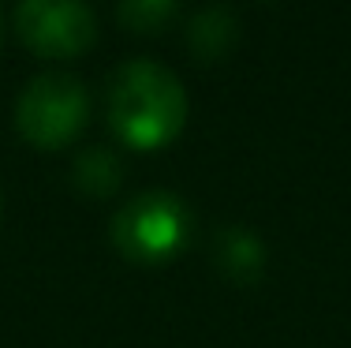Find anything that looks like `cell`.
<instances>
[{"instance_id":"cell-3","label":"cell","mask_w":351,"mask_h":348,"mask_svg":"<svg viewBox=\"0 0 351 348\" xmlns=\"http://www.w3.org/2000/svg\"><path fill=\"white\" fill-rule=\"evenodd\" d=\"M90 120V94L68 71H41L15 102V131L38 150H64Z\"/></svg>"},{"instance_id":"cell-1","label":"cell","mask_w":351,"mask_h":348,"mask_svg":"<svg viewBox=\"0 0 351 348\" xmlns=\"http://www.w3.org/2000/svg\"><path fill=\"white\" fill-rule=\"evenodd\" d=\"M108 124L131 150H161L187 124V90L157 60H128L108 86Z\"/></svg>"},{"instance_id":"cell-8","label":"cell","mask_w":351,"mask_h":348,"mask_svg":"<svg viewBox=\"0 0 351 348\" xmlns=\"http://www.w3.org/2000/svg\"><path fill=\"white\" fill-rule=\"evenodd\" d=\"M180 0H116V15L131 34H161L172 27Z\"/></svg>"},{"instance_id":"cell-2","label":"cell","mask_w":351,"mask_h":348,"mask_svg":"<svg viewBox=\"0 0 351 348\" xmlns=\"http://www.w3.org/2000/svg\"><path fill=\"white\" fill-rule=\"evenodd\" d=\"M112 247L128 262H142V266H157L169 262L187 247L191 240V210L180 195L154 187L116 210L112 218Z\"/></svg>"},{"instance_id":"cell-5","label":"cell","mask_w":351,"mask_h":348,"mask_svg":"<svg viewBox=\"0 0 351 348\" xmlns=\"http://www.w3.org/2000/svg\"><path fill=\"white\" fill-rule=\"evenodd\" d=\"M213 262L232 285H254L265 270V244L243 225H228L213 240Z\"/></svg>"},{"instance_id":"cell-4","label":"cell","mask_w":351,"mask_h":348,"mask_svg":"<svg viewBox=\"0 0 351 348\" xmlns=\"http://www.w3.org/2000/svg\"><path fill=\"white\" fill-rule=\"evenodd\" d=\"M15 34L41 60H75L97 41V19L86 0H19Z\"/></svg>"},{"instance_id":"cell-9","label":"cell","mask_w":351,"mask_h":348,"mask_svg":"<svg viewBox=\"0 0 351 348\" xmlns=\"http://www.w3.org/2000/svg\"><path fill=\"white\" fill-rule=\"evenodd\" d=\"M0 34H4V27H0Z\"/></svg>"},{"instance_id":"cell-7","label":"cell","mask_w":351,"mask_h":348,"mask_svg":"<svg viewBox=\"0 0 351 348\" xmlns=\"http://www.w3.org/2000/svg\"><path fill=\"white\" fill-rule=\"evenodd\" d=\"M71 184L86 198H108L123 184V165L108 146H90L71 161Z\"/></svg>"},{"instance_id":"cell-6","label":"cell","mask_w":351,"mask_h":348,"mask_svg":"<svg viewBox=\"0 0 351 348\" xmlns=\"http://www.w3.org/2000/svg\"><path fill=\"white\" fill-rule=\"evenodd\" d=\"M236 41H239V19L228 4H210V8L191 15L187 49H191L195 60H202V64L224 60V56L236 49Z\"/></svg>"}]
</instances>
